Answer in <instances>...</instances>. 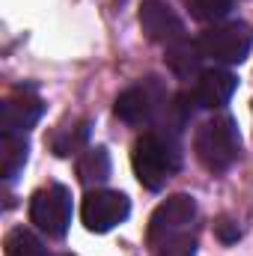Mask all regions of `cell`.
Returning <instances> with one entry per match:
<instances>
[{
	"instance_id": "cell-6",
	"label": "cell",
	"mask_w": 253,
	"mask_h": 256,
	"mask_svg": "<svg viewBox=\"0 0 253 256\" xmlns=\"http://www.w3.org/2000/svg\"><path fill=\"white\" fill-rule=\"evenodd\" d=\"M131 214V202L120 191H90L80 206V220L90 232H110Z\"/></svg>"
},
{
	"instance_id": "cell-1",
	"label": "cell",
	"mask_w": 253,
	"mask_h": 256,
	"mask_svg": "<svg viewBox=\"0 0 253 256\" xmlns=\"http://www.w3.org/2000/svg\"><path fill=\"white\" fill-rule=\"evenodd\" d=\"M131 164L143 188L161 191L182 170V152L176 137L167 131H146L131 149Z\"/></svg>"
},
{
	"instance_id": "cell-2",
	"label": "cell",
	"mask_w": 253,
	"mask_h": 256,
	"mask_svg": "<svg viewBox=\"0 0 253 256\" xmlns=\"http://www.w3.org/2000/svg\"><path fill=\"white\" fill-rule=\"evenodd\" d=\"M194 152L208 173H226L242 158V134L232 116L220 114L196 128Z\"/></svg>"
},
{
	"instance_id": "cell-12",
	"label": "cell",
	"mask_w": 253,
	"mask_h": 256,
	"mask_svg": "<svg viewBox=\"0 0 253 256\" xmlns=\"http://www.w3.org/2000/svg\"><path fill=\"white\" fill-rule=\"evenodd\" d=\"M114 173V164H110V152L104 146H96V149H86V155L78 161V179L84 188H96V185H104Z\"/></svg>"
},
{
	"instance_id": "cell-15",
	"label": "cell",
	"mask_w": 253,
	"mask_h": 256,
	"mask_svg": "<svg viewBox=\"0 0 253 256\" xmlns=\"http://www.w3.org/2000/svg\"><path fill=\"white\" fill-rule=\"evenodd\" d=\"M3 248H6V256H48L45 244H42L30 230H24V226L9 230Z\"/></svg>"
},
{
	"instance_id": "cell-16",
	"label": "cell",
	"mask_w": 253,
	"mask_h": 256,
	"mask_svg": "<svg viewBox=\"0 0 253 256\" xmlns=\"http://www.w3.org/2000/svg\"><path fill=\"white\" fill-rule=\"evenodd\" d=\"M185 6H188L190 18H196L202 24H212V21L226 18L232 12L236 0H185Z\"/></svg>"
},
{
	"instance_id": "cell-14",
	"label": "cell",
	"mask_w": 253,
	"mask_h": 256,
	"mask_svg": "<svg viewBox=\"0 0 253 256\" xmlns=\"http://www.w3.org/2000/svg\"><path fill=\"white\" fill-rule=\"evenodd\" d=\"M86 140H90V122H86V120L66 122V126H60L51 134V149H54V155L68 158V155H74L78 149H84Z\"/></svg>"
},
{
	"instance_id": "cell-8",
	"label": "cell",
	"mask_w": 253,
	"mask_h": 256,
	"mask_svg": "<svg viewBox=\"0 0 253 256\" xmlns=\"http://www.w3.org/2000/svg\"><path fill=\"white\" fill-rule=\"evenodd\" d=\"M140 27L158 45H173L185 39V24L167 0H143L140 3Z\"/></svg>"
},
{
	"instance_id": "cell-4",
	"label": "cell",
	"mask_w": 253,
	"mask_h": 256,
	"mask_svg": "<svg viewBox=\"0 0 253 256\" xmlns=\"http://www.w3.org/2000/svg\"><path fill=\"white\" fill-rule=\"evenodd\" d=\"M167 104V92L164 86L158 84V78H146L143 84L126 90L120 98H116V116L126 122V126L134 128H146L149 122H155V116Z\"/></svg>"
},
{
	"instance_id": "cell-13",
	"label": "cell",
	"mask_w": 253,
	"mask_h": 256,
	"mask_svg": "<svg viewBox=\"0 0 253 256\" xmlns=\"http://www.w3.org/2000/svg\"><path fill=\"white\" fill-rule=\"evenodd\" d=\"M27 152H30V146H27V137H24V134H3V140H0V167H3V179L12 182V179L24 170Z\"/></svg>"
},
{
	"instance_id": "cell-11",
	"label": "cell",
	"mask_w": 253,
	"mask_h": 256,
	"mask_svg": "<svg viewBox=\"0 0 253 256\" xmlns=\"http://www.w3.org/2000/svg\"><path fill=\"white\" fill-rule=\"evenodd\" d=\"M202 51H200V42H188V39H179L173 45H167V66L176 78L182 80H194L202 74Z\"/></svg>"
},
{
	"instance_id": "cell-17",
	"label": "cell",
	"mask_w": 253,
	"mask_h": 256,
	"mask_svg": "<svg viewBox=\"0 0 253 256\" xmlns=\"http://www.w3.org/2000/svg\"><path fill=\"white\" fill-rule=\"evenodd\" d=\"M152 256H196V238H194L190 230L167 236L164 242H158L152 248Z\"/></svg>"
},
{
	"instance_id": "cell-3",
	"label": "cell",
	"mask_w": 253,
	"mask_h": 256,
	"mask_svg": "<svg viewBox=\"0 0 253 256\" xmlns=\"http://www.w3.org/2000/svg\"><path fill=\"white\" fill-rule=\"evenodd\" d=\"M30 220L48 238H66L72 226V191L66 185H48L36 191L30 200Z\"/></svg>"
},
{
	"instance_id": "cell-18",
	"label": "cell",
	"mask_w": 253,
	"mask_h": 256,
	"mask_svg": "<svg viewBox=\"0 0 253 256\" xmlns=\"http://www.w3.org/2000/svg\"><path fill=\"white\" fill-rule=\"evenodd\" d=\"M238 236H242V230H238L236 220H230V218H220V220H218V238H220V242L232 244V242H238Z\"/></svg>"
},
{
	"instance_id": "cell-9",
	"label": "cell",
	"mask_w": 253,
	"mask_h": 256,
	"mask_svg": "<svg viewBox=\"0 0 253 256\" xmlns=\"http://www.w3.org/2000/svg\"><path fill=\"white\" fill-rule=\"evenodd\" d=\"M45 114V104L42 98H36L33 92H15L3 102V110H0V126L3 134H24L36 126Z\"/></svg>"
},
{
	"instance_id": "cell-10",
	"label": "cell",
	"mask_w": 253,
	"mask_h": 256,
	"mask_svg": "<svg viewBox=\"0 0 253 256\" xmlns=\"http://www.w3.org/2000/svg\"><path fill=\"white\" fill-rule=\"evenodd\" d=\"M236 90H238V78H236L232 72L208 68V72L200 74V80H196V86H194L190 96H194V104H196V108L218 110V108H224V104L232 98Z\"/></svg>"
},
{
	"instance_id": "cell-5",
	"label": "cell",
	"mask_w": 253,
	"mask_h": 256,
	"mask_svg": "<svg viewBox=\"0 0 253 256\" xmlns=\"http://www.w3.org/2000/svg\"><path fill=\"white\" fill-rule=\"evenodd\" d=\"M253 36L248 30V24L242 21H232V24H214L208 27L202 36H200V51L218 63L236 66L244 63L248 54H250Z\"/></svg>"
},
{
	"instance_id": "cell-7",
	"label": "cell",
	"mask_w": 253,
	"mask_h": 256,
	"mask_svg": "<svg viewBox=\"0 0 253 256\" xmlns=\"http://www.w3.org/2000/svg\"><path fill=\"white\" fill-rule=\"evenodd\" d=\"M196 220V202L188 194H176L167 202H161L155 208V214L149 218V230H146V242L149 248H155L158 242H164L167 236L185 232L190 230V224Z\"/></svg>"
}]
</instances>
